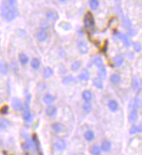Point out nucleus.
Instances as JSON below:
<instances>
[{"label":"nucleus","instance_id":"4c0bfd02","mask_svg":"<svg viewBox=\"0 0 142 155\" xmlns=\"http://www.w3.org/2000/svg\"><path fill=\"white\" fill-rule=\"evenodd\" d=\"M24 155H35V154H33V153H30V152H26Z\"/></svg>","mask_w":142,"mask_h":155},{"label":"nucleus","instance_id":"9b49d317","mask_svg":"<svg viewBox=\"0 0 142 155\" xmlns=\"http://www.w3.org/2000/svg\"><path fill=\"white\" fill-rule=\"evenodd\" d=\"M46 114L49 116V117H53L56 115L57 114V107L53 104L48 105L47 108L46 109Z\"/></svg>","mask_w":142,"mask_h":155},{"label":"nucleus","instance_id":"f03ea898","mask_svg":"<svg viewBox=\"0 0 142 155\" xmlns=\"http://www.w3.org/2000/svg\"><path fill=\"white\" fill-rule=\"evenodd\" d=\"M83 25L86 30H93L95 28V19L92 12L87 11L83 17Z\"/></svg>","mask_w":142,"mask_h":155},{"label":"nucleus","instance_id":"b1692460","mask_svg":"<svg viewBox=\"0 0 142 155\" xmlns=\"http://www.w3.org/2000/svg\"><path fill=\"white\" fill-rule=\"evenodd\" d=\"M118 37L123 42V44H124L126 46H130V41H129L127 35L123 34V33H121V32H119V33H118Z\"/></svg>","mask_w":142,"mask_h":155},{"label":"nucleus","instance_id":"e433bc0d","mask_svg":"<svg viewBox=\"0 0 142 155\" xmlns=\"http://www.w3.org/2000/svg\"><path fill=\"white\" fill-rule=\"evenodd\" d=\"M133 46H134V51H135V52H140V51H141V49H142V46H141V45L139 44L138 42L134 43Z\"/></svg>","mask_w":142,"mask_h":155},{"label":"nucleus","instance_id":"c85d7f7f","mask_svg":"<svg viewBox=\"0 0 142 155\" xmlns=\"http://www.w3.org/2000/svg\"><path fill=\"white\" fill-rule=\"evenodd\" d=\"M81 66H82V61H74V63L71 64V70L73 71V72H76V71H78L80 68H81Z\"/></svg>","mask_w":142,"mask_h":155},{"label":"nucleus","instance_id":"20e7f679","mask_svg":"<svg viewBox=\"0 0 142 155\" xmlns=\"http://www.w3.org/2000/svg\"><path fill=\"white\" fill-rule=\"evenodd\" d=\"M131 111L130 113H129V115H128V121L129 123L131 124H134L135 121L138 119V113H137V108L134 106L133 103H131Z\"/></svg>","mask_w":142,"mask_h":155},{"label":"nucleus","instance_id":"aec40b11","mask_svg":"<svg viewBox=\"0 0 142 155\" xmlns=\"http://www.w3.org/2000/svg\"><path fill=\"white\" fill-rule=\"evenodd\" d=\"M78 79L80 80H82V82H87V80L90 79V74L87 70H83L82 73L79 75Z\"/></svg>","mask_w":142,"mask_h":155},{"label":"nucleus","instance_id":"f3484780","mask_svg":"<svg viewBox=\"0 0 142 155\" xmlns=\"http://www.w3.org/2000/svg\"><path fill=\"white\" fill-rule=\"evenodd\" d=\"M124 60L125 59L122 55H116V57H114L113 61H114V64H115L116 66L119 67V66H121L123 64V63H124Z\"/></svg>","mask_w":142,"mask_h":155},{"label":"nucleus","instance_id":"6ab92c4d","mask_svg":"<svg viewBox=\"0 0 142 155\" xmlns=\"http://www.w3.org/2000/svg\"><path fill=\"white\" fill-rule=\"evenodd\" d=\"M55 100V97L51 94H49V93H47V94H46L44 96V97H43V101H44L46 104H48L50 105L52 104V102Z\"/></svg>","mask_w":142,"mask_h":155},{"label":"nucleus","instance_id":"a878e982","mask_svg":"<svg viewBox=\"0 0 142 155\" xmlns=\"http://www.w3.org/2000/svg\"><path fill=\"white\" fill-rule=\"evenodd\" d=\"M11 124V122L10 120L5 119V118H0V130L7 129Z\"/></svg>","mask_w":142,"mask_h":155},{"label":"nucleus","instance_id":"1a4fd4ad","mask_svg":"<svg viewBox=\"0 0 142 155\" xmlns=\"http://www.w3.org/2000/svg\"><path fill=\"white\" fill-rule=\"evenodd\" d=\"M101 151L102 152H109L112 148V143L111 141L108 139H103L101 141Z\"/></svg>","mask_w":142,"mask_h":155},{"label":"nucleus","instance_id":"f8f14e48","mask_svg":"<svg viewBox=\"0 0 142 155\" xmlns=\"http://www.w3.org/2000/svg\"><path fill=\"white\" fill-rule=\"evenodd\" d=\"M83 137L84 139L88 142V143H91V142H93L95 140V133L92 131V130H88V131H86L83 134Z\"/></svg>","mask_w":142,"mask_h":155},{"label":"nucleus","instance_id":"58836bf2","mask_svg":"<svg viewBox=\"0 0 142 155\" xmlns=\"http://www.w3.org/2000/svg\"><path fill=\"white\" fill-rule=\"evenodd\" d=\"M69 155H80V154H78V153H76V152H72V153H70Z\"/></svg>","mask_w":142,"mask_h":155},{"label":"nucleus","instance_id":"72a5a7b5","mask_svg":"<svg viewBox=\"0 0 142 155\" xmlns=\"http://www.w3.org/2000/svg\"><path fill=\"white\" fill-rule=\"evenodd\" d=\"M72 82H75V78H73L72 76H67L63 79V82L65 84H68V83H70Z\"/></svg>","mask_w":142,"mask_h":155},{"label":"nucleus","instance_id":"f257e3e1","mask_svg":"<svg viewBox=\"0 0 142 155\" xmlns=\"http://www.w3.org/2000/svg\"><path fill=\"white\" fill-rule=\"evenodd\" d=\"M15 0H7L4 1L1 6V16L7 22L14 21L18 15V10L15 7Z\"/></svg>","mask_w":142,"mask_h":155},{"label":"nucleus","instance_id":"0eeeda50","mask_svg":"<svg viewBox=\"0 0 142 155\" xmlns=\"http://www.w3.org/2000/svg\"><path fill=\"white\" fill-rule=\"evenodd\" d=\"M51 129H52V131L55 133L60 134V133L65 132V127L64 124L61 123V122H54V123H52V125H51Z\"/></svg>","mask_w":142,"mask_h":155},{"label":"nucleus","instance_id":"7ed1b4c3","mask_svg":"<svg viewBox=\"0 0 142 155\" xmlns=\"http://www.w3.org/2000/svg\"><path fill=\"white\" fill-rule=\"evenodd\" d=\"M35 37H36V39L38 40L39 42L41 43H44L47 40L48 38V33H47V28H41L38 31L36 32L35 34Z\"/></svg>","mask_w":142,"mask_h":155},{"label":"nucleus","instance_id":"39448f33","mask_svg":"<svg viewBox=\"0 0 142 155\" xmlns=\"http://www.w3.org/2000/svg\"><path fill=\"white\" fill-rule=\"evenodd\" d=\"M53 147H54V148L57 151H64L65 148H66V143H65V141L64 139L57 138L56 141L54 142Z\"/></svg>","mask_w":142,"mask_h":155},{"label":"nucleus","instance_id":"423d86ee","mask_svg":"<svg viewBox=\"0 0 142 155\" xmlns=\"http://www.w3.org/2000/svg\"><path fill=\"white\" fill-rule=\"evenodd\" d=\"M34 147H35V145H34V142H33L32 139L26 140V141L23 142V143L21 144V148H22V150L25 152H29Z\"/></svg>","mask_w":142,"mask_h":155},{"label":"nucleus","instance_id":"ea45409f","mask_svg":"<svg viewBox=\"0 0 142 155\" xmlns=\"http://www.w3.org/2000/svg\"><path fill=\"white\" fill-rule=\"evenodd\" d=\"M0 100H1V95H0Z\"/></svg>","mask_w":142,"mask_h":155},{"label":"nucleus","instance_id":"cd10ccee","mask_svg":"<svg viewBox=\"0 0 142 155\" xmlns=\"http://www.w3.org/2000/svg\"><path fill=\"white\" fill-rule=\"evenodd\" d=\"M51 76H53V70L51 69L50 67L46 66L44 68V77L46 79H48V78H50Z\"/></svg>","mask_w":142,"mask_h":155},{"label":"nucleus","instance_id":"a19ab883","mask_svg":"<svg viewBox=\"0 0 142 155\" xmlns=\"http://www.w3.org/2000/svg\"><path fill=\"white\" fill-rule=\"evenodd\" d=\"M0 47H1V44H0Z\"/></svg>","mask_w":142,"mask_h":155},{"label":"nucleus","instance_id":"4468645a","mask_svg":"<svg viewBox=\"0 0 142 155\" xmlns=\"http://www.w3.org/2000/svg\"><path fill=\"white\" fill-rule=\"evenodd\" d=\"M89 151L91 153V155H101V153H102L101 147L98 145H97V144L92 145L89 148Z\"/></svg>","mask_w":142,"mask_h":155},{"label":"nucleus","instance_id":"2f4dec72","mask_svg":"<svg viewBox=\"0 0 142 155\" xmlns=\"http://www.w3.org/2000/svg\"><path fill=\"white\" fill-rule=\"evenodd\" d=\"M89 6L91 10H97L98 8V6H100V2H98V0H90Z\"/></svg>","mask_w":142,"mask_h":155},{"label":"nucleus","instance_id":"9d476101","mask_svg":"<svg viewBox=\"0 0 142 155\" xmlns=\"http://www.w3.org/2000/svg\"><path fill=\"white\" fill-rule=\"evenodd\" d=\"M46 17L48 21H56L59 19V15L57 13V11H55L53 10H48L46 12Z\"/></svg>","mask_w":142,"mask_h":155},{"label":"nucleus","instance_id":"5701e85b","mask_svg":"<svg viewBox=\"0 0 142 155\" xmlns=\"http://www.w3.org/2000/svg\"><path fill=\"white\" fill-rule=\"evenodd\" d=\"M30 66H32L34 70L39 69L41 66V61L38 58H33L32 61H30Z\"/></svg>","mask_w":142,"mask_h":155},{"label":"nucleus","instance_id":"7c9ffc66","mask_svg":"<svg viewBox=\"0 0 142 155\" xmlns=\"http://www.w3.org/2000/svg\"><path fill=\"white\" fill-rule=\"evenodd\" d=\"M83 110L85 112V113H90V112L92 111V104L91 102H84L83 104Z\"/></svg>","mask_w":142,"mask_h":155},{"label":"nucleus","instance_id":"393cba45","mask_svg":"<svg viewBox=\"0 0 142 155\" xmlns=\"http://www.w3.org/2000/svg\"><path fill=\"white\" fill-rule=\"evenodd\" d=\"M93 85L97 89H102L103 88V82L102 79H101L100 78H95L93 79Z\"/></svg>","mask_w":142,"mask_h":155},{"label":"nucleus","instance_id":"f704fd0d","mask_svg":"<svg viewBox=\"0 0 142 155\" xmlns=\"http://www.w3.org/2000/svg\"><path fill=\"white\" fill-rule=\"evenodd\" d=\"M0 72H1L3 75H6V74L8 73V70H7V64H4V63H1L0 64Z\"/></svg>","mask_w":142,"mask_h":155},{"label":"nucleus","instance_id":"a211bd4d","mask_svg":"<svg viewBox=\"0 0 142 155\" xmlns=\"http://www.w3.org/2000/svg\"><path fill=\"white\" fill-rule=\"evenodd\" d=\"M18 60H19V63L22 65H27V64L29 63V57L24 52L18 54Z\"/></svg>","mask_w":142,"mask_h":155},{"label":"nucleus","instance_id":"c756f323","mask_svg":"<svg viewBox=\"0 0 142 155\" xmlns=\"http://www.w3.org/2000/svg\"><path fill=\"white\" fill-rule=\"evenodd\" d=\"M106 74H107V71L105 69V67H102L98 71V78H100L101 79H104L106 78Z\"/></svg>","mask_w":142,"mask_h":155},{"label":"nucleus","instance_id":"6e6552de","mask_svg":"<svg viewBox=\"0 0 142 155\" xmlns=\"http://www.w3.org/2000/svg\"><path fill=\"white\" fill-rule=\"evenodd\" d=\"M11 106L15 111H19V110L24 111V104L22 103L20 98H18V97L12 98V100H11Z\"/></svg>","mask_w":142,"mask_h":155},{"label":"nucleus","instance_id":"bb28decb","mask_svg":"<svg viewBox=\"0 0 142 155\" xmlns=\"http://www.w3.org/2000/svg\"><path fill=\"white\" fill-rule=\"evenodd\" d=\"M93 63H94V64L98 68V69H101V68L104 67L103 61H102V59L100 58V57H95V58L93 59Z\"/></svg>","mask_w":142,"mask_h":155},{"label":"nucleus","instance_id":"473e14b6","mask_svg":"<svg viewBox=\"0 0 142 155\" xmlns=\"http://www.w3.org/2000/svg\"><path fill=\"white\" fill-rule=\"evenodd\" d=\"M139 133V128H138V125H133L131 128H130V131H129V133L131 135H134V134H137Z\"/></svg>","mask_w":142,"mask_h":155},{"label":"nucleus","instance_id":"2eb2a0df","mask_svg":"<svg viewBox=\"0 0 142 155\" xmlns=\"http://www.w3.org/2000/svg\"><path fill=\"white\" fill-rule=\"evenodd\" d=\"M82 97H83V100H84V102H91L92 98H93V93H92L90 90H85L83 92Z\"/></svg>","mask_w":142,"mask_h":155},{"label":"nucleus","instance_id":"4be33fe9","mask_svg":"<svg viewBox=\"0 0 142 155\" xmlns=\"http://www.w3.org/2000/svg\"><path fill=\"white\" fill-rule=\"evenodd\" d=\"M78 48H79V51L82 54H86L88 52V46L84 42H80L78 44Z\"/></svg>","mask_w":142,"mask_h":155},{"label":"nucleus","instance_id":"412c9836","mask_svg":"<svg viewBox=\"0 0 142 155\" xmlns=\"http://www.w3.org/2000/svg\"><path fill=\"white\" fill-rule=\"evenodd\" d=\"M108 107L112 112H116V111L119 110V103H118V101H116V100H110L108 102Z\"/></svg>","mask_w":142,"mask_h":155},{"label":"nucleus","instance_id":"ddd939ff","mask_svg":"<svg viewBox=\"0 0 142 155\" xmlns=\"http://www.w3.org/2000/svg\"><path fill=\"white\" fill-rule=\"evenodd\" d=\"M23 119L26 123H30L32 121V114L29 109H25L23 111Z\"/></svg>","mask_w":142,"mask_h":155},{"label":"nucleus","instance_id":"c9c22d12","mask_svg":"<svg viewBox=\"0 0 142 155\" xmlns=\"http://www.w3.org/2000/svg\"><path fill=\"white\" fill-rule=\"evenodd\" d=\"M8 113H9V106L8 105H3V106L0 108V114L7 115Z\"/></svg>","mask_w":142,"mask_h":155},{"label":"nucleus","instance_id":"dca6fc26","mask_svg":"<svg viewBox=\"0 0 142 155\" xmlns=\"http://www.w3.org/2000/svg\"><path fill=\"white\" fill-rule=\"evenodd\" d=\"M121 80V77L119 74L118 73H114L110 76V82L112 84H119Z\"/></svg>","mask_w":142,"mask_h":155}]
</instances>
